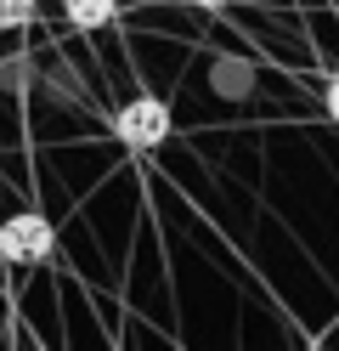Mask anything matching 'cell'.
Here are the masks:
<instances>
[{
    "label": "cell",
    "instance_id": "cell-6",
    "mask_svg": "<svg viewBox=\"0 0 339 351\" xmlns=\"http://www.w3.org/2000/svg\"><path fill=\"white\" fill-rule=\"evenodd\" d=\"M328 114H334V119H339V80H334V85H328Z\"/></svg>",
    "mask_w": 339,
    "mask_h": 351
},
{
    "label": "cell",
    "instance_id": "cell-3",
    "mask_svg": "<svg viewBox=\"0 0 339 351\" xmlns=\"http://www.w3.org/2000/svg\"><path fill=\"white\" fill-rule=\"evenodd\" d=\"M62 12H68L74 29H102V23H113L119 0H62Z\"/></svg>",
    "mask_w": 339,
    "mask_h": 351
},
{
    "label": "cell",
    "instance_id": "cell-7",
    "mask_svg": "<svg viewBox=\"0 0 339 351\" xmlns=\"http://www.w3.org/2000/svg\"><path fill=\"white\" fill-rule=\"evenodd\" d=\"M192 6H203V12H215V6H226V0H192Z\"/></svg>",
    "mask_w": 339,
    "mask_h": 351
},
{
    "label": "cell",
    "instance_id": "cell-2",
    "mask_svg": "<svg viewBox=\"0 0 339 351\" xmlns=\"http://www.w3.org/2000/svg\"><path fill=\"white\" fill-rule=\"evenodd\" d=\"M45 255H51V221L45 215H12V221H0V261L34 267Z\"/></svg>",
    "mask_w": 339,
    "mask_h": 351
},
{
    "label": "cell",
    "instance_id": "cell-4",
    "mask_svg": "<svg viewBox=\"0 0 339 351\" xmlns=\"http://www.w3.org/2000/svg\"><path fill=\"white\" fill-rule=\"evenodd\" d=\"M215 91L221 97H243L249 91V69H243V62H238V69H232V62H221V69H215Z\"/></svg>",
    "mask_w": 339,
    "mask_h": 351
},
{
    "label": "cell",
    "instance_id": "cell-1",
    "mask_svg": "<svg viewBox=\"0 0 339 351\" xmlns=\"http://www.w3.org/2000/svg\"><path fill=\"white\" fill-rule=\"evenodd\" d=\"M113 130H119V142H125V147H136V153L164 147V142H170V108L158 102V97H136V102H125V108H119Z\"/></svg>",
    "mask_w": 339,
    "mask_h": 351
},
{
    "label": "cell",
    "instance_id": "cell-5",
    "mask_svg": "<svg viewBox=\"0 0 339 351\" xmlns=\"http://www.w3.org/2000/svg\"><path fill=\"white\" fill-rule=\"evenodd\" d=\"M34 17V0H0V29H23Z\"/></svg>",
    "mask_w": 339,
    "mask_h": 351
}]
</instances>
